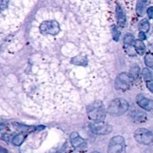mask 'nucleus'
Masks as SVG:
<instances>
[{
    "mask_svg": "<svg viewBox=\"0 0 153 153\" xmlns=\"http://www.w3.org/2000/svg\"><path fill=\"white\" fill-rule=\"evenodd\" d=\"M136 102L140 107L145 109L146 111H153L152 100L146 98L141 95H138L136 98Z\"/></svg>",
    "mask_w": 153,
    "mask_h": 153,
    "instance_id": "6e6552de",
    "label": "nucleus"
},
{
    "mask_svg": "<svg viewBox=\"0 0 153 153\" xmlns=\"http://www.w3.org/2000/svg\"><path fill=\"white\" fill-rule=\"evenodd\" d=\"M8 1H0V10H3L7 6Z\"/></svg>",
    "mask_w": 153,
    "mask_h": 153,
    "instance_id": "b1692460",
    "label": "nucleus"
},
{
    "mask_svg": "<svg viewBox=\"0 0 153 153\" xmlns=\"http://www.w3.org/2000/svg\"><path fill=\"white\" fill-rule=\"evenodd\" d=\"M113 38L115 41H118L120 38V32L116 27H114L113 28Z\"/></svg>",
    "mask_w": 153,
    "mask_h": 153,
    "instance_id": "412c9836",
    "label": "nucleus"
},
{
    "mask_svg": "<svg viewBox=\"0 0 153 153\" xmlns=\"http://www.w3.org/2000/svg\"><path fill=\"white\" fill-rule=\"evenodd\" d=\"M0 153H8V152H7V151L4 148L1 147V146H0Z\"/></svg>",
    "mask_w": 153,
    "mask_h": 153,
    "instance_id": "a878e982",
    "label": "nucleus"
},
{
    "mask_svg": "<svg viewBox=\"0 0 153 153\" xmlns=\"http://www.w3.org/2000/svg\"><path fill=\"white\" fill-rule=\"evenodd\" d=\"M108 153H126L125 140L122 136H115L108 145Z\"/></svg>",
    "mask_w": 153,
    "mask_h": 153,
    "instance_id": "20e7f679",
    "label": "nucleus"
},
{
    "mask_svg": "<svg viewBox=\"0 0 153 153\" xmlns=\"http://www.w3.org/2000/svg\"><path fill=\"white\" fill-rule=\"evenodd\" d=\"M146 1H139L137 4V12L139 15H142L144 9V4Z\"/></svg>",
    "mask_w": 153,
    "mask_h": 153,
    "instance_id": "aec40b11",
    "label": "nucleus"
},
{
    "mask_svg": "<svg viewBox=\"0 0 153 153\" xmlns=\"http://www.w3.org/2000/svg\"><path fill=\"white\" fill-rule=\"evenodd\" d=\"M117 12V22L119 25L123 27L126 24V14L124 13L123 10L120 6H117L116 9Z\"/></svg>",
    "mask_w": 153,
    "mask_h": 153,
    "instance_id": "9d476101",
    "label": "nucleus"
},
{
    "mask_svg": "<svg viewBox=\"0 0 153 153\" xmlns=\"http://www.w3.org/2000/svg\"><path fill=\"white\" fill-rule=\"evenodd\" d=\"M147 14H148V16H149V18L152 19V16H153V7H150L148 8Z\"/></svg>",
    "mask_w": 153,
    "mask_h": 153,
    "instance_id": "5701e85b",
    "label": "nucleus"
},
{
    "mask_svg": "<svg viewBox=\"0 0 153 153\" xmlns=\"http://www.w3.org/2000/svg\"><path fill=\"white\" fill-rule=\"evenodd\" d=\"M131 116L134 120L138 121V122H143L146 119V115L145 114V113L137 110L133 111L131 113Z\"/></svg>",
    "mask_w": 153,
    "mask_h": 153,
    "instance_id": "9b49d317",
    "label": "nucleus"
},
{
    "mask_svg": "<svg viewBox=\"0 0 153 153\" xmlns=\"http://www.w3.org/2000/svg\"><path fill=\"white\" fill-rule=\"evenodd\" d=\"M132 80L133 79L131 75L127 73H122L117 77L115 81V87L118 90L126 91L131 87Z\"/></svg>",
    "mask_w": 153,
    "mask_h": 153,
    "instance_id": "423d86ee",
    "label": "nucleus"
},
{
    "mask_svg": "<svg viewBox=\"0 0 153 153\" xmlns=\"http://www.w3.org/2000/svg\"><path fill=\"white\" fill-rule=\"evenodd\" d=\"M4 128V124L0 123V131H1V130H2Z\"/></svg>",
    "mask_w": 153,
    "mask_h": 153,
    "instance_id": "bb28decb",
    "label": "nucleus"
},
{
    "mask_svg": "<svg viewBox=\"0 0 153 153\" xmlns=\"http://www.w3.org/2000/svg\"><path fill=\"white\" fill-rule=\"evenodd\" d=\"M130 75L133 79H137L140 76V68L137 65H134L130 69Z\"/></svg>",
    "mask_w": 153,
    "mask_h": 153,
    "instance_id": "4468645a",
    "label": "nucleus"
},
{
    "mask_svg": "<svg viewBox=\"0 0 153 153\" xmlns=\"http://www.w3.org/2000/svg\"><path fill=\"white\" fill-rule=\"evenodd\" d=\"M144 61L146 66L153 69V54L147 53L144 57Z\"/></svg>",
    "mask_w": 153,
    "mask_h": 153,
    "instance_id": "dca6fc26",
    "label": "nucleus"
},
{
    "mask_svg": "<svg viewBox=\"0 0 153 153\" xmlns=\"http://www.w3.org/2000/svg\"><path fill=\"white\" fill-rule=\"evenodd\" d=\"M40 30L41 34L46 35L55 36L58 34L60 31L59 24L58 22L55 20H48L42 22L40 26Z\"/></svg>",
    "mask_w": 153,
    "mask_h": 153,
    "instance_id": "39448f33",
    "label": "nucleus"
},
{
    "mask_svg": "<svg viewBox=\"0 0 153 153\" xmlns=\"http://www.w3.org/2000/svg\"><path fill=\"white\" fill-rule=\"evenodd\" d=\"M92 153H100V152H93Z\"/></svg>",
    "mask_w": 153,
    "mask_h": 153,
    "instance_id": "cd10ccee",
    "label": "nucleus"
},
{
    "mask_svg": "<svg viewBox=\"0 0 153 153\" xmlns=\"http://www.w3.org/2000/svg\"><path fill=\"white\" fill-rule=\"evenodd\" d=\"M134 137L137 143L149 145L153 143V134L146 128H138L134 133Z\"/></svg>",
    "mask_w": 153,
    "mask_h": 153,
    "instance_id": "7ed1b4c3",
    "label": "nucleus"
},
{
    "mask_svg": "<svg viewBox=\"0 0 153 153\" xmlns=\"http://www.w3.org/2000/svg\"><path fill=\"white\" fill-rule=\"evenodd\" d=\"M139 30L140 32H147L149 30V23L146 19H143L139 24Z\"/></svg>",
    "mask_w": 153,
    "mask_h": 153,
    "instance_id": "2eb2a0df",
    "label": "nucleus"
},
{
    "mask_svg": "<svg viewBox=\"0 0 153 153\" xmlns=\"http://www.w3.org/2000/svg\"><path fill=\"white\" fill-rule=\"evenodd\" d=\"M146 86H147L148 89L151 91V92L153 94V80L149 81V82H147V84H146Z\"/></svg>",
    "mask_w": 153,
    "mask_h": 153,
    "instance_id": "4be33fe9",
    "label": "nucleus"
},
{
    "mask_svg": "<svg viewBox=\"0 0 153 153\" xmlns=\"http://www.w3.org/2000/svg\"><path fill=\"white\" fill-rule=\"evenodd\" d=\"M90 128L94 134L98 135H105L110 134L112 131V126L109 124L101 123H94L90 125Z\"/></svg>",
    "mask_w": 153,
    "mask_h": 153,
    "instance_id": "0eeeda50",
    "label": "nucleus"
},
{
    "mask_svg": "<svg viewBox=\"0 0 153 153\" xmlns=\"http://www.w3.org/2000/svg\"><path fill=\"white\" fill-rule=\"evenodd\" d=\"M134 47H135L136 52L139 54V55H142L145 53L146 51V46H145L144 43L143 41L140 40H135V43H134Z\"/></svg>",
    "mask_w": 153,
    "mask_h": 153,
    "instance_id": "f8f14e48",
    "label": "nucleus"
},
{
    "mask_svg": "<svg viewBox=\"0 0 153 153\" xmlns=\"http://www.w3.org/2000/svg\"><path fill=\"white\" fill-rule=\"evenodd\" d=\"M72 63L76 65H84L87 64V60L84 57L78 56L72 60Z\"/></svg>",
    "mask_w": 153,
    "mask_h": 153,
    "instance_id": "a211bd4d",
    "label": "nucleus"
},
{
    "mask_svg": "<svg viewBox=\"0 0 153 153\" xmlns=\"http://www.w3.org/2000/svg\"><path fill=\"white\" fill-rule=\"evenodd\" d=\"M142 75H143V79H144L146 81H147V82L152 81V74L149 69H147V68L143 69V72H142Z\"/></svg>",
    "mask_w": 153,
    "mask_h": 153,
    "instance_id": "6ab92c4d",
    "label": "nucleus"
},
{
    "mask_svg": "<svg viewBox=\"0 0 153 153\" xmlns=\"http://www.w3.org/2000/svg\"><path fill=\"white\" fill-rule=\"evenodd\" d=\"M70 142L75 148L79 147L85 143L84 139H82L77 132H73L70 134Z\"/></svg>",
    "mask_w": 153,
    "mask_h": 153,
    "instance_id": "1a4fd4ad",
    "label": "nucleus"
},
{
    "mask_svg": "<svg viewBox=\"0 0 153 153\" xmlns=\"http://www.w3.org/2000/svg\"><path fill=\"white\" fill-rule=\"evenodd\" d=\"M25 134H18L16 136H14L12 140V143L15 146H20L22 143H23L24 140H25Z\"/></svg>",
    "mask_w": 153,
    "mask_h": 153,
    "instance_id": "ddd939ff",
    "label": "nucleus"
},
{
    "mask_svg": "<svg viewBox=\"0 0 153 153\" xmlns=\"http://www.w3.org/2000/svg\"><path fill=\"white\" fill-rule=\"evenodd\" d=\"M139 37H140V40H143L146 39V35H145L144 33L143 32H140L139 33Z\"/></svg>",
    "mask_w": 153,
    "mask_h": 153,
    "instance_id": "393cba45",
    "label": "nucleus"
},
{
    "mask_svg": "<svg viewBox=\"0 0 153 153\" xmlns=\"http://www.w3.org/2000/svg\"><path fill=\"white\" fill-rule=\"evenodd\" d=\"M88 116L95 123L103 122L106 117V111L101 102H95L88 108Z\"/></svg>",
    "mask_w": 153,
    "mask_h": 153,
    "instance_id": "f257e3e1",
    "label": "nucleus"
},
{
    "mask_svg": "<svg viewBox=\"0 0 153 153\" xmlns=\"http://www.w3.org/2000/svg\"><path fill=\"white\" fill-rule=\"evenodd\" d=\"M128 102L125 99L117 98L110 103L107 112L111 115L119 116L125 114L128 110Z\"/></svg>",
    "mask_w": 153,
    "mask_h": 153,
    "instance_id": "f03ea898",
    "label": "nucleus"
},
{
    "mask_svg": "<svg viewBox=\"0 0 153 153\" xmlns=\"http://www.w3.org/2000/svg\"><path fill=\"white\" fill-rule=\"evenodd\" d=\"M123 40L124 44H126V46H134V43H135V40L131 34H126L124 37Z\"/></svg>",
    "mask_w": 153,
    "mask_h": 153,
    "instance_id": "f3484780",
    "label": "nucleus"
}]
</instances>
